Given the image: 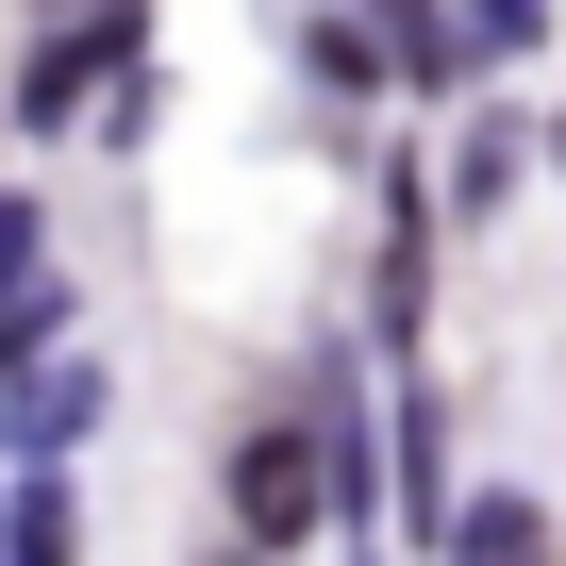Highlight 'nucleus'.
<instances>
[{
  "instance_id": "nucleus-7",
  "label": "nucleus",
  "mask_w": 566,
  "mask_h": 566,
  "mask_svg": "<svg viewBox=\"0 0 566 566\" xmlns=\"http://www.w3.org/2000/svg\"><path fill=\"white\" fill-rule=\"evenodd\" d=\"M549 167H566V101H549Z\"/></svg>"
},
{
  "instance_id": "nucleus-8",
  "label": "nucleus",
  "mask_w": 566,
  "mask_h": 566,
  "mask_svg": "<svg viewBox=\"0 0 566 566\" xmlns=\"http://www.w3.org/2000/svg\"><path fill=\"white\" fill-rule=\"evenodd\" d=\"M67 18H84V0H67Z\"/></svg>"
},
{
  "instance_id": "nucleus-1",
  "label": "nucleus",
  "mask_w": 566,
  "mask_h": 566,
  "mask_svg": "<svg viewBox=\"0 0 566 566\" xmlns=\"http://www.w3.org/2000/svg\"><path fill=\"white\" fill-rule=\"evenodd\" d=\"M317 516H334V433L317 417H250L233 433V533L250 549H301Z\"/></svg>"
},
{
  "instance_id": "nucleus-3",
  "label": "nucleus",
  "mask_w": 566,
  "mask_h": 566,
  "mask_svg": "<svg viewBox=\"0 0 566 566\" xmlns=\"http://www.w3.org/2000/svg\"><path fill=\"white\" fill-rule=\"evenodd\" d=\"M84 500H67V450H18V500H0V566H67Z\"/></svg>"
},
{
  "instance_id": "nucleus-2",
  "label": "nucleus",
  "mask_w": 566,
  "mask_h": 566,
  "mask_svg": "<svg viewBox=\"0 0 566 566\" xmlns=\"http://www.w3.org/2000/svg\"><path fill=\"white\" fill-rule=\"evenodd\" d=\"M117 67H150V18H134V0H84V18H67L18 84H0V117H18V134H67V117H101Z\"/></svg>"
},
{
  "instance_id": "nucleus-5",
  "label": "nucleus",
  "mask_w": 566,
  "mask_h": 566,
  "mask_svg": "<svg viewBox=\"0 0 566 566\" xmlns=\"http://www.w3.org/2000/svg\"><path fill=\"white\" fill-rule=\"evenodd\" d=\"M350 18H367V34L400 51V84H417V101H450V84H467V34L433 18V0H350Z\"/></svg>"
},
{
  "instance_id": "nucleus-4",
  "label": "nucleus",
  "mask_w": 566,
  "mask_h": 566,
  "mask_svg": "<svg viewBox=\"0 0 566 566\" xmlns=\"http://www.w3.org/2000/svg\"><path fill=\"white\" fill-rule=\"evenodd\" d=\"M450 566H549V516H533V483H483V500H450Z\"/></svg>"
},
{
  "instance_id": "nucleus-6",
  "label": "nucleus",
  "mask_w": 566,
  "mask_h": 566,
  "mask_svg": "<svg viewBox=\"0 0 566 566\" xmlns=\"http://www.w3.org/2000/svg\"><path fill=\"white\" fill-rule=\"evenodd\" d=\"M549 34V0H467V51H533Z\"/></svg>"
}]
</instances>
